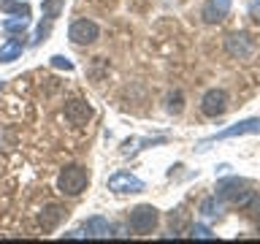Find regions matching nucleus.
Returning a JSON list of instances; mask_svg holds the SVG:
<instances>
[{
	"instance_id": "13",
	"label": "nucleus",
	"mask_w": 260,
	"mask_h": 244,
	"mask_svg": "<svg viewBox=\"0 0 260 244\" xmlns=\"http://www.w3.org/2000/svg\"><path fill=\"white\" fill-rule=\"evenodd\" d=\"M24 52V44L19 38H8L3 46H0V63H14V60H19Z\"/></svg>"
},
{
	"instance_id": "4",
	"label": "nucleus",
	"mask_w": 260,
	"mask_h": 244,
	"mask_svg": "<svg viewBox=\"0 0 260 244\" xmlns=\"http://www.w3.org/2000/svg\"><path fill=\"white\" fill-rule=\"evenodd\" d=\"M225 52L236 57V60H249L252 52H255V44H252V38L247 33H231L225 38Z\"/></svg>"
},
{
	"instance_id": "21",
	"label": "nucleus",
	"mask_w": 260,
	"mask_h": 244,
	"mask_svg": "<svg viewBox=\"0 0 260 244\" xmlns=\"http://www.w3.org/2000/svg\"><path fill=\"white\" fill-rule=\"evenodd\" d=\"M249 14H252V16H257V19H260V3H252V6H249Z\"/></svg>"
},
{
	"instance_id": "5",
	"label": "nucleus",
	"mask_w": 260,
	"mask_h": 244,
	"mask_svg": "<svg viewBox=\"0 0 260 244\" xmlns=\"http://www.w3.org/2000/svg\"><path fill=\"white\" fill-rule=\"evenodd\" d=\"M68 36H71L73 44L87 46V44H95L98 36H101V30H98V24H95V22H89V19H76V22L71 24Z\"/></svg>"
},
{
	"instance_id": "2",
	"label": "nucleus",
	"mask_w": 260,
	"mask_h": 244,
	"mask_svg": "<svg viewBox=\"0 0 260 244\" xmlns=\"http://www.w3.org/2000/svg\"><path fill=\"white\" fill-rule=\"evenodd\" d=\"M87 185H89V174L81 166H65L60 171V176H57V190L62 195H71V198L84 193Z\"/></svg>"
},
{
	"instance_id": "8",
	"label": "nucleus",
	"mask_w": 260,
	"mask_h": 244,
	"mask_svg": "<svg viewBox=\"0 0 260 244\" xmlns=\"http://www.w3.org/2000/svg\"><path fill=\"white\" fill-rule=\"evenodd\" d=\"M228 14H231V0H209V3L203 6V11H201L206 24H219Z\"/></svg>"
},
{
	"instance_id": "20",
	"label": "nucleus",
	"mask_w": 260,
	"mask_h": 244,
	"mask_svg": "<svg viewBox=\"0 0 260 244\" xmlns=\"http://www.w3.org/2000/svg\"><path fill=\"white\" fill-rule=\"evenodd\" d=\"M52 65H54V68H65V71H73V63L68 60V57H62V54H54V57H52Z\"/></svg>"
},
{
	"instance_id": "3",
	"label": "nucleus",
	"mask_w": 260,
	"mask_h": 244,
	"mask_svg": "<svg viewBox=\"0 0 260 244\" xmlns=\"http://www.w3.org/2000/svg\"><path fill=\"white\" fill-rule=\"evenodd\" d=\"M154 225H157V209L152 203H141L130 211V228L136 233H152Z\"/></svg>"
},
{
	"instance_id": "12",
	"label": "nucleus",
	"mask_w": 260,
	"mask_h": 244,
	"mask_svg": "<svg viewBox=\"0 0 260 244\" xmlns=\"http://www.w3.org/2000/svg\"><path fill=\"white\" fill-rule=\"evenodd\" d=\"M68 217V211H65L62 206H57V203H52V206H46V209H41V225L46 228V231H52V228H57L62 223V220Z\"/></svg>"
},
{
	"instance_id": "16",
	"label": "nucleus",
	"mask_w": 260,
	"mask_h": 244,
	"mask_svg": "<svg viewBox=\"0 0 260 244\" xmlns=\"http://www.w3.org/2000/svg\"><path fill=\"white\" fill-rule=\"evenodd\" d=\"M62 3H65V0H44V16L57 19V16L62 14Z\"/></svg>"
},
{
	"instance_id": "22",
	"label": "nucleus",
	"mask_w": 260,
	"mask_h": 244,
	"mask_svg": "<svg viewBox=\"0 0 260 244\" xmlns=\"http://www.w3.org/2000/svg\"><path fill=\"white\" fill-rule=\"evenodd\" d=\"M257 228H260V217H257Z\"/></svg>"
},
{
	"instance_id": "10",
	"label": "nucleus",
	"mask_w": 260,
	"mask_h": 244,
	"mask_svg": "<svg viewBox=\"0 0 260 244\" xmlns=\"http://www.w3.org/2000/svg\"><path fill=\"white\" fill-rule=\"evenodd\" d=\"M255 133H260V119H244V122H239V125H233V128H228V130H222V133H217L211 141H222V138H236V136H255Z\"/></svg>"
},
{
	"instance_id": "19",
	"label": "nucleus",
	"mask_w": 260,
	"mask_h": 244,
	"mask_svg": "<svg viewBox=\"0 0 260 244\" xmlns=\"http://www.w3.org/2000/svg\"><path fill=\"white\" fill-rule=\"evenodd\" d=\"M190 236H192V239H214L211 228H206V225H192L190 228Z\"/></svg>"
},
{
	"instance_id": "18",
	"label": "nucleus",
	"mask_w": 260,
	"mask_h": 244,
	"mask_svg": "<svg viewBox=\"0 0 260 244\" xmlns=\"http://www.w3.org/2000/svg\"><path fill=\"white\" fill-rule=\"evenodd\" d=\"M184 98H182V93H174V95H168V111L171 114H179V111H182L184 109Z\"/></svg>"
},
{
	"instance_id": "7",
	"label": "nucleus",
	"mask_w": 260,
	"mask_h": 244,
	"mask_svg": "<svg viewBox=\"0 0 260 244\" xmlns=\"http://www.w3.org/2000/svg\"><path fill=\"white\" fill-rule=\"evenodd\" d=\"M144 182L133 174H127V171H117L111 179H109V190L111 193H141L144 190Z\"/></svg>"
},
{
	"instance_id": "14",
	"label": "nucleus",
	"mask_w": 260,
	"mask_h": 244,
	"mask_svg": "<svg viewBox=\"0 0 260 244\" xmlns=\"http://www.w3.org/2000/svg\"><path fill=\"white\" fill-rule=\"evenodd\" d=\"M0 11L14 14V16H30V6L19 3V0H0Z\"/></svg>"
},
{
	"instance_id": "11",
	"label": "nucleus",
	"mask_w": 260,
	"mask_h": 244,
	"mask_svg": "<svg viewBox=\"0 0 260 244\" xmlns=\"http://www.w3.org/2000/svg\"><path fill=\"white\" fill-rule=\"evenodd\" d=\"M84 231L89 239H109V236H114V228L106 217H89L84 223Z\"/></svg>"
},
{
	"instance_id": "6",
	"label": "nucleus",
	"mask_w": 260,
	"mask_h": 244,
	"mask_svg": "<svg viewBox=\"0 0 260 244\" xmlns=\"http://www.w3.org/2000/svg\"><path fill=\"white\" fill-rule=\"evenodd\" d=\"M201 111L206 114V117H222V114L228 111V95L222 93V89H209L206 95H203L201 101Z\"/></svg>"
},
{
	"instance_id": "17",
	"label": "nucleus",
	"mask_w": 260,
	"mask_h": 244,
	"mask_svg": "<svg viewBox=\"0 0 260 244\" xmlns=\"http://www.w3.org/2000/svg\"><path fill=\"white\" fill-rule=\"evenodd\" d=\"M201 211H203L206 217H217L219 211H222V206H219V201H217V195H214V198H206V201H203V203H201Z\"/></svg>"
},
{
	"instance_id": "9",
	"label": "nucleus",
	"mask_w": 260,
	"mask_h": 244,
	"mask_svg": "<svg viewBox=\"0 0 260 244\" xmlns=\"http://www.w3.org/2000/svg\"><path fill=\"white\" fill-rule=\"evenodd\" d=\"M89 117H92V106L87 101H68L65 103V119L71 125H84Z\"/></svg>"
},
{
	"instance_id": "23",
	"label": "nucleus",
	"mask_w": 260,
	"mask_h": 244,
	"mask_svg": "<svg viewBox=\"0 0 260 244\" xmlns=\"http://www.w3.org/2000/svg\"><path fill=\"white\" fill-rule=\"evenodd\" d=\"M0 89H3V81H0Z\"/></svg>"
},
{
	"instance_id": "15",
	"label": "nucleus",
	"mask_w": 260,
	"mask_h": 244,
	"mask_svg": "<svg viewBox=\"0 0 260 244\" xmlns=\"http://www.w3.org/2000/svg\"><path fill=\"white\" fill-rule=\"evenodd\" d=\"M27 27H30V16H8V19H3L6 33H24Z\"/></svg>"
},
{
	"instance_id": "1",
	"label": "nucleus",
	"mask_w": 260,
	"mask_h": 244,
	"mask_svg": "<svg viewBox=\"0 0 260 244\" xmlns=\"http://www.w3.org/2000/svg\"><path fill=\"white\" fill-rule=\"evenodd\" d=\"M217 198H222L231 206H249L255 201V190L249 187V182L233 176V179H225V182L217 185Z\"/></svg>"
}]
</instances>
